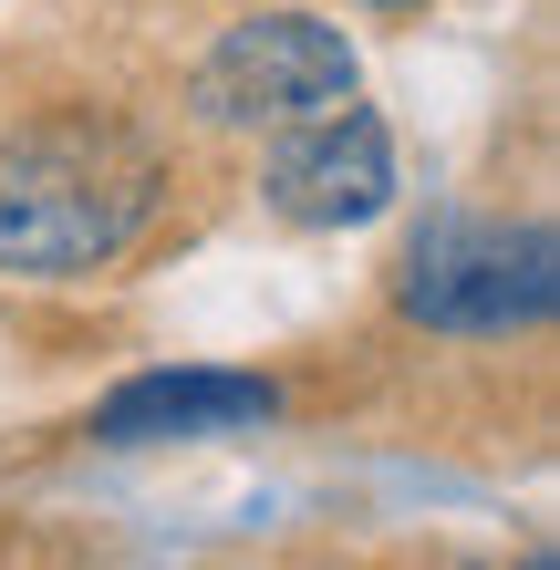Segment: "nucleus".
I'll return each mask as SVG.
<instances>
[{
    "instance_id": "5",
    "label": "nucleus",
    "mask_w": 560,
    "mask_h": 570,
    "mask_svg": "<svg viewBox=\"0 0 560 570\" xmlns=\"http://www.w3.org/2000/svg\"><path fill=\"white\" fill-rule=\"evenodd\" d=\"M281 394L259 374H218V363H187V374H136L94 405V435L105 446H177V435H239L271 425Z\"/></svg>"
},
{
    "instance_id": "1",
    "label": "nucleus",
    "mask_w": 560,
    "mask_h": 570,
    "mask_svg": "<svg viewBox=\"0 0 560 570\" xmlns=\"http://www.w3.org/2000/svg\"><path fill=\"white\" fill-rule=\"evenodd\" d=\"M167 166L136 136L125 105H94V94H52L0 125V271H105V259L146 228Z\"/></svg>"
},
{
    "instance_id": "4",
    "label": "nucleus",
    "mask_w": 560,
    "mask_h": 570,
    "mask_svg": "<svg viewBox=\"0 0 560 570\" xmlns=\"http://www.w3.org/2000/svg\"><path fill=\"white\" fill-rule=\"evenodd\" d=\"M259 187H271V208L291 228H353V218H374L384 197H394V136L364 105H333V115L271 136Z\"/></svg>"
},
{
    "instance_id": "2",
    "label": "nucleus",
    "mask_w": 560,
    "mask_h": 570,
    "mask_svg": "<svg viewBox=\"0 0 560 570\" xmlns=\"http://www.w3.org/2000/svg\"><path fill=\"white\" fill-rule=\"evenodd\" d=\"M560 301V239L540 218H478V208H436L394 259V312L456 343H509L540 332Z\"/></svg>"
},
{
    "instance_id": "3",
    "label": "nucleus",
    "mask_w": 560,
    "mask_h": 570,
    "mask_svg": "<svg viewBox=\"0 0 560 570\" xmlns=\"http://www.w3.org/2000/svg\"><path fill=\"white\" fill-rule=\"evenodd\" d=\"M333 105H353V42L312 11H239L197 52V115L228 136H291Z\"/></svg>"
},
{
    "instance_id": "6",
    "label": "nucleus",
    "mask_w": 560,
    "mask_h": 570,
    "mask_svg": "<svg viewBox=\"0 0 560 570\" xmlns=\"http://www.w3.org/2000/svg\"><path fill=\"white\" fill-rule=\"evenodd\" d=\"M374 11H415V0H374Z\"/></svg>"
}]
</instances>
